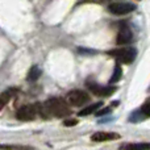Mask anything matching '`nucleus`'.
Segmentation results:
<instances>
[{
    "instance_id": "nucleus-16",
    "label": "nucleus",
    "mask_w": 150,
    "mask_h": 150,
    "mask_svg": "<svg viewBox=\"0 0 150 150\" xmlns=\"http://www.w3.org/2000/svg\"><path fill=\"white\" fill-rule=\"evenodd\" d=\"M76 124H78V120H75V119H69V120L63 121L65 127H74V125H76Z\"/></svg>"
},
{
    "instance_id": "nucleus-5",
    "label": "nucleus",
    "mask_w": 150,
    "mask_h": 150,
    "mask_svg": "<svg viewBox=\"0 0 150 150\" xmlns=\"http://www.w3.org/2000/svg\"><path fill=\"white\" fill-rule=\"evenodd\" d=\"M134 9H136V4H133V3L117 1V3H112V4L108 5V11L116 16L128 15V13L133 12Z\"/></svg>"
},
{
    "instance_id": "nucleus-10",
    "label": "nucleus",
    "mask_w": 150,
    "mask_h": 150,
    "mask_svg": "<svg viewBox=\"0 0 150 150\" xmlns=\"http://www.w3.org/2000/svg\"><path fill=\"white\" fill-rule=\"evenodd\" d=\"M101 105H103V101H96V103L91 104V105L86 107L84 109H82V111L79 112V116H88V115L93 113V112H95L96 109H99Z\"/></svg>"
},
{
    "instance_id": "nucleus-6",
    "label": "nucleus",
    "mask_w": 150,
    "mask_h": 150,
    "mask_svg": "<svg viewBox=\"0 0 150 150\" xmlns=\"http://www.w3.org/2000/svg\"><path fill=\"white\" fill-rule=\"evenodd\" d=\"M120 138H121V136L113 132H96L91 136V141H93V142H105V141L120 140Z\"/></svg>"
},
{
    "instance_id": "nucleus-4",
    "label": "nucleus",
    "mask_w": 150,
    "mask_h": 150,
    "mask_svg": "<svg viewBox=\"0 0 150 150\" xmlns=\"http://www.w3.org/2000/svg\"><path fill=\"white\" fill-rule=\"evenodd\" d=\"M66 101H67L70 105L82 107V105H84L86 103L90 101V95H88L86 91L73 90L67 93V96H66Z\"/></svg>"
},
{
    "instance_id": "nucleus-3",
    "label": "nucleus",
    "mask_w": 150,
    "mask_h": 150,
    "mask_svg": "<svg viewBox=\"0 0 150 150\" xmlns=\"http://www.w3.org/2000/svg\"><path fill=\"white\" fill-rule=\"evenodd\" d=\"M40 115V104H26L17 109L16 117L20 121H32Z\"/></svg>"
},
{
    "instance_id": "nucleus-14",
    "label": "nucleus",
    "mask_w": 150,
    "mask_h": 150,
    "mask_svg": "<svg viewBox=\"0 0 150 150\" xmlns=\"http://www.w3.org/2000/svg\"><path fill=\"white\" fill-rule=\"evenodd\" d=\"M140 111H141V113L148 119V117L150 116V101H146V103L140 108Z\"/></svg>"
},
{
    "instance_id": "nucleus-12",
    "label": "nucleus",
    "mask_w": 150,
    "mask_h": 150,
    "mask_svg": "<svg viewBox=\"0 0 150 150\" xmlns=\"http://www.w3.org/2000/svg\"><path fill=\"white\" fill-rule=\"evenodd\" d=\"M121 76H122V69H121V66H120L119 63H116L115 70H113V74H112L111 79H109V83H117L120 79H121Z\"/></svg>"
},
{
    "instance_id": "nucleus-11",
    "label": "nucleus",
    "mask_w": 150,
    "mask_h": 150,
    "mask_svg": "<svg viewBox=\"0 0 150 150\" xmlns=\"http://www.w3.org/2000/svg\"><path fill=\"white\" fill-rule=\"evenodd\" d=\"M41 74H42V70L38 67V66H32L29 73H28V80L29 82H34V80H37L40 76H41Z\"/></svg>"
},
{
    "instance_id": "nucleus-2",
    "label": "nucleus",
    "mask_w": 150,
    "mask_h": 150,
    "mask_svg": "<svg viewBox=\"0 0 150 150\" xmlns=\"http://www.w3.org/2000/svg\"><path fill=\"white\" fill-rule=\"evenodd\" d=\"M108 55L115 57L122 63H132L134 62L136 57H137V49H134V47H119V49L109 50Z\"/></svg>"
},
{
    "instance_id": "nucleus-8",
    "label": "nucleus",
    "mask_w": 150,
    "mask_h": 150,
    "mask_svg": "<svg viewBox=\"0 0 150 150\" xmlns=\"http://www.w3.org/2000/svg\"><path fill=\"white\" fill-rule=\"evenodd\" d=\"M87 86L98 96H111L112 93L116 92V87H103V86H98L95 83H88V82H87Z\"/></svg>"
},
{
    "instance_id": "nucleus-9",
    "label": "nucleus",
    "mask_w": 150,
    "mask_h": 150,
    "mask_svg": "<svg viewBox=\"0 0 150 150\" xmlns=\"http://www.w3.org/2000/svg\"><path fill=\"white\" fill-rule=\"evenodd\" d=\"M16 93V91L13 90V88H11V90H7L5 92H3L1 95H0V111L3 109V107L7 105L8 101L12 99V96Z\"/></svg>"
},
{
    "instance_id": "nucleus-1",
    "label": "nucleus",
    "mask_w": 150,
    "mask_h": 150,
    "mask_svg": "<svg viewBox=\"0 0 150 150\" xmlns=\"http://www.w3.org/2000/svg\"><path fill=\"white\" fill-rule=\"evenodd\" d=\"M71 113L67 101L61 98H50L46 103L40 104V115L42 117H47L49 115L55 117H66Z\"/></svg>"
},
{
    "instance_id": "nucleus-7",
    "label": "nucleus",
    "mask_w": 150,
    "mask_h": 150,
    "mask_svg": "<svg viewBox=\"0 0 150 150\" xmlns=\"http://www.w3.org/2000/svg\"><path fill=\"white\" fill-rule=\"evenodd\" d=\"M132 40H133V32L130 30V28L127 25L121 26V29H120L119 33H117L116 44L117 45H128Z\"/></svg>"
},
{
    "instance_id": "nucleus-13",
    "label": "nucleus",
    "mask_w": 150,
    "mask_h": 150,
    "mask_svg": "<svg viewBox=\"0 0 150 150\" xmlns=\"http://www.w3.org/2000/svg\"><path fill=\"white\" fill-rule=\"evenodd\" d=\"M121 149H150L149 144H128V145H121Z\"/></svg>"
},
{
    "instance_id": "nucleus-17",
    "label": "nucleus",
    "mask_w": 150,
    "mask_h": 150,
    "mask_svg": "<svg viewBox=\"0 0 150 150\" xmlns=\"http://www.w3.org/2000/svg\"><path fill=\"white\" fill-rule=\"evenodd\" d=\"M95 112H96V115H98V116H103V115L109 113V112H111V107H107V108H103L101 111H98V109H96Z\"/></svg>"
},
{
    "instance_id": "nucleus-15",
    "label": "nucleus",
    "mask_w": 150,
    "mask_h": 150,
    "mask_svg": "<svg viewBox=\"0 0 150 150\" xmlns=\"http://www.w3.org/2000/svg\"><path fill=\"white\" fill-rule=\"evenodd\" d=\"M0 149H18V150H25V149H32L29 146H20V145H0Z\"/></svg>"
}]
</instances>
